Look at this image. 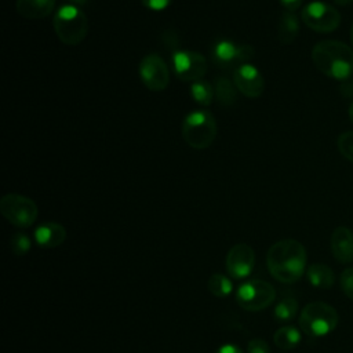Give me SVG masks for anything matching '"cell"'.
Instances as JSON below:
<instances>
[{"label":"cell","instance_id":"cell-1","mask_svg":"<svg viewBox=\"0 0 353 353\" xmlns=\"http://www.w3.org/2000/svg\"><path fill=\"white\" fill-rule=\"evenodd\" d=\"M269 273L280 283L298 281L306 269V250L294 239L279 240L270 245L266 254Z\"/></svg>","mask_w":353,"mask_h":353},{"label":"cell","instance_id":"cell-2","mask_svg":"<svg viewBox=\"0 0 353 353\" xmlns=\"http://www.w3.org/2000/svg\"><path fill=\"white\" fill-rule=\"evenodd\" d=\"M314 66L325 76L346 80L353 74V50L336 40H324L312 50Z\"/></svg>","mask_w":353,"mask_h":353},{"label":"cell","instance_id":"cell-3","mask_svg":"<svg viewBox=\"0 0 353 353\" xmlns=\"http://www.w3.org/2000/svg\"><path fill=\"white\" fill-rule=\"evenodd\" d=\"M52 26L57 37L66 46L80 44L88 33V19L84 11L72 3L55 11Z\"/></svg>","mask_w":353,"mask_h":353},{"label":"cell","instance_id":"cell-4","mask_svg":"<svg viewBox=\"0 0 353 353\" xmlns=\"http://www.w3.org/2000/svg\"><path fill=\"white\" fill-rule=\"evenodd\" d=\"M216 131L214 114L204 109L188 113L182 121V137L192 149H207L214 142Z\"/></svg>","mask_w":353,"mask_h":353},{"label":"cell","instance_id":"cell-5","mask_svg":"<svg viewBox=\"0 0 353 353\" xmlns=\"http://www.w3.org/2000/svg\"><path fill=\"white\" fill-rule=\"evenodd\" d=\"M338 312L328 303L316 301L307 303L299 314L301 330L313 338L325 336L338 325Z\"/></svg>","mask_w":353,"mask_h":353},{"label":"cell","instance_id":"cell-6","mask_svg":"<svg viewBox=\"0 0 353 353\" xmlns=\"http://www.w3.org/2000/svg\"><path fill=\"white\" fill-rule=\"evenodd\" d=\"M276 298L274 287L259 279L248 280L239 285L236 291V301L240 307L248 312H259L269 307Z\"/></svg>","mask_w":353,"mask_h":353},{"label":"cell","instance_id":"cell-7","mask_svg":"<svg viewBox=\"0 0 353 353\" xmlns=\"http://www.w3.org/2000/svg\"><path fill=\"white\" fill-rule=\"evenodd\" d=\"M0 212L17 228H29L37 218L36 203L18 193H7L0 199Z\"/></svg>","mask_w":353,"mask_h":353},{"label":"cell","instance_id":"cell-8","mask_svg":"<svg viewBox=\"0 0 353 353\" xmlns=\"http://www.w3.org/2000/svg\"><path fill=\"white\" fill-rule=\"evenodd\" d=\"M254 47L245 43L222 39L214 43L211 48L212 62L222 69H237L254 57Z\"/></svg>","mask_w":353,"mask_h":353},{"label":"cell","instance_id":"cell-9","mask_svg":"<svg viewBox=\"0 0 353 353\" xmlns=\"http://www.w3.org/2000/svg\"><path fill=\"white\" fill-rule=\"evenodd\" d=\"M303 23L314 32L330 33L341 23L339 11L324 1H312L302 8L301 12Z\"/></svg>","mask_w":353,"mask_h":353},{"label":"cell","instance_id":"cell-10","mask_svg":"<svg viewBox=\"0 0 353 353\" xmlns=\"http://www.w3.org/2000/svg\"><path fill=\"white\" fill-rule=\"evenodd\" d=\"M172 69L175 76L181 81L194 83L201 80L208 68L205 57L197 51L192 50H175L171 57Z\"/></svg>","mask_w":353,"mask_h":353},{"label":"cell","instance_id":"cell-11","mask_svg":"<svg viewBox=\"0 0 353 353\" xmlns=\"http://www.w3.org/2000/svg\"><path fill=\"white\" fill-rule=\"evenodd\" d=\"M139 77L150 91H163L170 83V70L165 61L159 54H148L139 62Z\"/></svg>","mask_w":353,"mask_h":353},{"label":"cell","instance_id":"cell-12","mask_svg":"<svg viewBox=\"0 0 353 353\" xmlns=\"http://www.w3.org/2000/svg\"><path fill=\"white\" fill-rule=\"evenodd\" d=\"M255 265V252L245 243L234 244L226 255V270L232 279H245L251 274Z\"/></svg>","mask_w":353,"mask_h":353},{"label":"cell","instance_id":"cell-13","mask_svg":"<svg viewBox=\"0 0 353 353\" xmlns=\"http://www.w3.org/2000/svg\"><path fill=\"white\" fill-rule=\"evenodd\" d=\"M233 83L239 92L248 98H258L265 91V79L251 63H244L233 72Z\"/></svg>","mask_w":353,"mask_h":353},{"label":"cell","instance_id":"cell-14","mask_svg":"<svg viewBox=\"0 0 353 353\" xmlns=\"http://www.w3.org/2000/svg\"><path fill=\"white\" fill-rule=\"evenodd\" d=\"M33 239L41 248H55L66 240V229L58 222H43L34 229Z\"/></svg>","mask_w":353,"mask_h":353},{"label":"cell","instance_id":"cell-15","mask_svg":"<svg viewBox=\"0 0 353 353\" xmlns=\"http://www.w3.org/2000/svg\"><path fill=\"white\" fill-rule=\"evenodd\" d=\"M331 251L341 263L353 262V232L346 226H339L331 236Z\"/></svg>","mask_w":353,"mask_h":353},{"label":"cell","instance_id":"cell-16","mask_svg":"<svg viewBox=\"0 0 353 353\" xmlns=\"http://www.w3.org/2000/svg\"><path fill=\"white\" fill-rule=\"evenodd\" d=\"M18 14L26 19H41L55 8V0H17Z\"/></svg>","mask_w":353,"mask_h":353},{"label":"cell","instance_id":"cell-17","mask_svg":"<svg viewBox=\"0 0 353 353\" xmlns=\"http://www.w3.org/2000/svg\"><path fill=\"white\" fill-rule=\"evenodd\" d=\"M299 33V19L294 12L284 11L277 25V39L281 44H291Z\"/></svg>","mask_w":353,"mask_h":353},{"label":"cell","instance_id":"cell-18","mask_svg":"<svg viewBox=\"0 0 353 353\" xmlns=\"http://www.w3.org/2000/svg\"><path fill=\"white\" fill-rule=\"evenodd\" d=\"M307 281L316 288H331L335 281L332 269L324 263H313L306 270Z\"/></svg>","mask_w":353,"mask_h":353},{"label":"cell","instance_id":"cell-19","mask_svg":"<svg viewBox=\"0 0 353 353\" xmlns=\"http://www.w3.org/2000/svg\"><path fill=\"white\" fill-rule=\"evenodd\" d=\"M214 83H215L214 84L215 101L223 106H233L237 101V92H239L234 83L225 76H218Z\"/></svg>","mask_w":353,"mask_h":353},{"label":"cell","instance_id":"cell-20","mask_svg":"<svg viewBox=\"0 0 353 353\" xmlns=\"http://www.w3.org/2000/svg\"><path fill=\"white\" fill-rule=\"evenodd\" d=\"M302 339L301 331L294 325H285L279 328L273 335V342L283 350H291L299 345Z\"/></svg>","mask_w":353,"mask_h":353},{"label":"cell","instance_id":"cell-21","mask_svg":"<svg viewBox=\"0 0 353 353\" xmlns=\"http://www.w3.org/2000/svg\"><path fill=\"white\" fill-rule=\"evenodd\" d=\"M207 285H208V291L216 298H226L233 291L232 280L222 273L211 274L207 281Z\"/></svg>","mask_w":353,"mask_h":353},{"label":"cell","instance_id":"cell-22","mask_svg":"<svg viewBox=\"0 0 353 353\" xmlns=\"http://www.w3.org/2000/svg\"><path fill=\"white\" fill-rule=\"evenodd\" d=\"M190 94H192V98L194 99V102H197L199 105H203V106L211 105L212 99L215 98L214 85L203 79L192 83Z\"/></svg>","mask_w":353,"mask_h":353},{"label":"cell","instance_id":"cell-23","mask_svg":"<svg viewBox=\"0 0 353 353\" xmlns=\"http://www.w3.org/2000/svg\"><path fill=\"white\" fill-rule=\"evenodd\" d=\"M298 301L292 296L288 298H283L277 302L274 310H273V316L277 321L280 323H285V321H291L296 313H298Z\"/></svg>","mask_w":353,"mask_h":353},{"label":"cell","instance_id":"cell-24","mask_svg":"<svg viewBox=\"0 0 353 353\" xmlns=\"http://www.w3.org/2000/svg\"><path fill=\"white\" fill-rule=\"evenodd\" d=\"M32 247V241L26 233L17 232L10 237V248L17 256H22L29 252Z\"/></svg>","mask_w":353,"mask_h":353},{"label":"cell","instance_id":"cell-25","mask_svg":"<svg viewBox=\"0 0 353 353\" xmlns=\"http://www.w3.org/2000/svg\"><path fill=\"white\" fill-rule=\"evenodd\" d=\"M341 154L353 163V131H346L339 135L336 141Z\"/></svg>","mask_w":353,"mask_h":353},{"label":"cell","instance_id":"cell-26","mask_svg":"<svg viewBox=\"0 0 353 353\" xmlns=\"http://www.w3.org/2000/svg\"><path fill=\"white\" fill-rule=\"evenodd\" d=\"M339 284L343 294L353 301V266L346 268L339 277Z\"/></svg>","mask_w":353,"mask_h":353},{"label":"cell","instance_id":"cell-27","mask_svg":"<svg viewBox=\"0 0 353 353\" xmlns=\"http://www.w3.org/2000/svg\"><path fill=\"white\" fill-rule=\"evenodd\" d=\"M247 352L248 353H270V347L263 339L255 338V339H251L248 342Z\"/></svg>","mask_w":353,"mask_h":353},{"label":"cell","instance_id":"cell-28","mask_svg":"<svg viewBox=\"0 0 353 353\" xmlns=\"http://www.w3.org/2000/svg\"><path fill=\"white\" fill-rule=\"evenodd\" d=\"M172 0H141V3L152 10V11H161V10H165L170 4H171Z\"/></svg>","mask_w":353,"mask_h":353},{"label":"cell","instance_id":"cell-29","mask_svg":"<svg viewBox=\"0 0 353 353\" xmlns=\"http://www.w3.org/2000/svg\"><path fill=\"white\" fill-rule=\"evenodd\" d=\"M302 1L303 0H280L283 7L285 8V11H290V12L296 11L302 6Z\"/></svg>","mask_w":353,"mask_h":353},{"label":"cell","instance_id":"cell-30","mask_svg":"<svg viewBox=\"0 0 353 353\" xmlns=\"http://www.w3.org/2000/svg\"><path fill=\"white\" fill-rule=\"evenodd\" d=\"M215 353H243L241 349L234 343H225L216 349Z\"/></svg>","mask_w":353,"mask_h":353},{"label":"cell","instance_id":"cell-31","mask_svg":"<svg viewBox=\"0 0 353 353\" xmlns=\"http://www.w3.org/2000/svg\"><path fill=\"white\" fill-rule=\"evenodd\" d=\"M341 92H342V95L343 97H346V98H352L353 97V84H352V80L350 81H343L342 84H341Z\"/></svg>","mask_w":353,"mask_h":353},{"label":"cell","instance_id":"cell-32","mask_svg":"<svg viewBox=\"0 0 353 353\" xmlns=\"http://www.w3.org/2000/svg\"><path fill=\"white\" fill-rule=\"evenodd\" d=\"M338 6H349L353 0H334Z\"/></svg>","mask_w":353,"mask_h":353},{"label":"cell","instance_id":"cell-33","mask_svg":"<svg viewBox=\"0 0 353 353\" xmlns=\"http://www.w3.org/2000/svg\"><path fill=\"white\" fill-rule=\"evenodd\" d=\"M88 0H72V4H74V6H83V4H85Z\"/></svg>","mask_w":353,"mask_h":353},{"label":"cell","instance_id":"cell-34","mask_svg":"<svg viewBox=\"0 0 353 353\" xmlns=\"http://www.w3.org/2000/svg\"><path fill=\"white\" fill-rule=\"evenodd\" d=\"M349 119H350V121L353 123V102H352V105L349 106Z\"/></svg>","mask_w":353,"mask_h":353},{"label":"cell","instance_id":"cell-35","mask_svg":"<svg viewBox=\"0 0 353 353\" xmlns=\"http://www.w3.org/2000/svg\"><path fill=\"white\" fill-rule=\"evenodd\" d=\"M350 39H352V44H353V25H352V30H350Z\"/></svg>","mask_w":353,"mask_h":353},{"label":"cell","instance_id":"cell-36","mask_svg":"<svg viewBox=\"0 0 353 353\" xmlns=\"http://www.w3.org/2000/svg\"><path fill=\"white\" fill-rule=\"evenodd\" d=\"M352 84H353V80H352Z\"/></svg>","mask_w":353,"mask_h":353}]
</instances>
